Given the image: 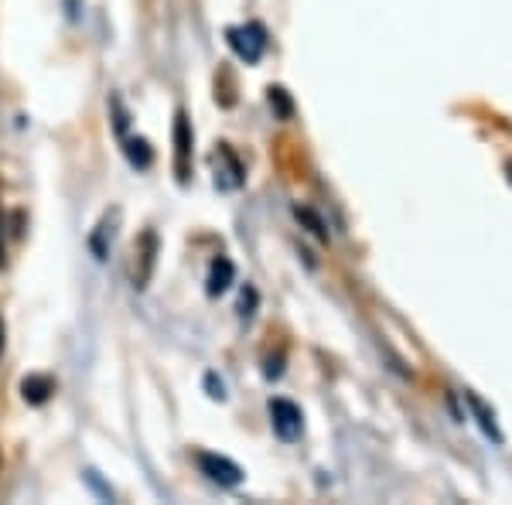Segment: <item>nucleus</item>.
I'll return each mask as SVG.
<instances>
[{
    "label": "nucleus",
    "mask_w": 512,
    "mask_h": 505,
    "mask_svg": "<svg viewBox=\"0 0 512 505\" xmlns=\"http://www.w3.org/2000/svg\"><path fill=\"white\" fill-rule=\"evenodd\" d=\"M154 267H158V233L154 229H144L134 239V260H130V280H134L137 291H144L154 277Z\"/></svg>",
    "instance_id": "f257e3e1"
},
{
    "label": "nucleus",
    "mask_w": 512,
    "mask_h": 505,
    "mask_svg": "<svg viewBox=\"0 0 512 505\" xmlns=\"http://www.w3.org/2000/svg\"><path fill=\"white\" fill-rule=\"evenodd\" d=\"M192 120H188L185 110L175 113V178L181 185H188V178H192Z\"/></svg>",
    "instance_id": "f03ea898"
},
{
    "label": "nucleus",
    "mask_w": 512,
    "mask_h": 505,
    "mask_svg": "<svg viewBox=\"0 0 512 505\" xmlns=\"http://www.w3.org/2000/svg\"><path fill=\"white\" fill-rule=\"evenodd\" d=\"M195 461H198V468H202V475L209 478V482L222 485V488H236L239 482H243V468H239L236 461L222 458V454H209V451H202Z\"/></svg>",
    "instance_id": "7ed1b4c3"
},
{
    "label": "nucleus",
    "mask_w": 512,
    "mask_h": 505,
    "mask_svg": "<svg viewBox=\"0 0 512 505\" xmlns=\"http://www.w3.org/2000/svg\"><path fill=\"white\" fill-rule=\"evenodd\" d=\"M229 45L239 59L246 62H260L263 48H267V38H263L260 24H246V28H229Z\"/></svg>",
    "instance_id": "20e7f679"
},
{
    "label": "nucleus",
    "mask_w": 512,
    "mask_h": 505,
    "mask_svg": "<svg viewBox=\"0 0 512 505\" xmlns=\"http://www.w3.org/2000/svg\"><path fill=\"white\" fill-rule=\"evenodd\" d=\"M270 420H274V430L280 441H297L304 430V417L301 410L294 407L291 400H274L270 403Z\"/></svg>",
    "instance_id": "39448f33"
},
{
    "label": "nucleus",
    "mask_w": 512,
    "mask_h": 505,
    "mask_svg": "<svg viewBox=\"0 0 512 505\" xmlns=\"http://www.w3.org/2000/svg\"><path fill=\"white\" fill-rule=\"evenodd\" d=\"M212 164H216V185L233 192V188L243 185V164H239L236 151L229 144H219L216 154H212Z\"/></svg>",
    "instance_id": "423d86ee"
},
{
    "label": "nucleus",
    "mask_w": 512,
    "mask_h": 505,
    "mask_svg": "<svg viewBox=\"0 0 512 505\" xmlns=\"http://www.w3.org/2000/svg\"><path fill=\"white\" fill-rule=\"evenodd\" d=\"M233 277H236V267L226 260V256H219L216 263H212V270H209V297H219V294H226L229 287H233Z\"/></svg>",
    "instance_id": "0eeeda50"
},
{
    "label": "nucleus",
    "mask_w": 512,
    "mask_h": 505,
    "mask_svg": "<svg viewBox=\"0 0 512 505\" xmlns=\"http://www.w3.org/2000/svg\"><path fill=\"white\" fill-rule=\"evenodd\" d=\"M52 393H55L52 376H28V379L21 383V396H24L28 403H35V407H41V403H45Z\"/></svg>",
    "instance_id": "6e6552de"
},
{
    "label": "nucleus",
    "mask_w": 512,
    "mask_h": 505,
    "mask_svg": "<svg viewBox=\"0 0 512 505\" xmlns=\"http://www.w3.org/2000/svg\"><path fill=\"white\" fill-rule=\"evenodd\" d=\"M465 400L472 403V410H475V417H478V424H482V430H485V434H489L492 441H499V444H502V434H499V427H495V413H489V410H485V403L478 400L475 393H465Z\"/></svg>",
    "instance_id": "1a4fd4ad"
},
{
    "label": "nucleus",
    "mask_w": 512,
    "mask_h": 505,
    "mask_svg": "<svg viewBox=\"0 0 512 505\" xmlns=\"http://www.w3.org/2000/svg\"><path fill=\"white\" fill-rule=\"evenodd\" d=\"M127 157L137 164V168H147V164L154 161L151 147H147V140H127Z\"/></svg>",
    "instance_id": "9d476101"
},
{
    "label": "nucleus",
    "mask_w": 512,
    "mask_h": 505,
    "mask_svg": "<svg viewBox=\"0 0 512 505\" xmlns=\"http://www.w3.org/2000/svg\"><path fill=\"white\" fill-rule=\"evenodd\" d=\"M294 215H297V219H301V222H304V226H308V229H311V233H315L318 239H328V233H325V226H321V219H318V215H315V212H311V209H294Z\"/></svg>",
    "instance_id": "9b49d317"
},
{
    "label": "nucleus",
    "mask_w": 512,
    "mask_h": 505,
    "mask_svg": "<svg viewBox=\"0 0 512 505\" xmlns=\"http://www.w3.org/2000/svg\"><path fill=\"white\" fill-rule=\"evenodd\" d=\"M270 106H277L280 117H291V99H287V93L280 86H270Z\"/></svg>",
    "instance_id": "f8f14e48"
},
{
    "label": "nucleus",
    "mask_w": 512,
    "mask_h": 505,
    "mask_svg": "<svg viewBox=\"0 0 512 505\" xmlns=\"http://www.w3.org/2000/svg\"><path fill=\"white\" fill-rule=\"evenodd\" d=\"M253 308H256V291L246 287L243 297H239V318H253Z\"/></svg>",
    "instance_id": "ddd939ff"
},
{
    "label": "nucleus",
    "mask_w": 512,
    "mask_h": 505,
    "mask_svg": "<svg viewBox=\"0 0 512 505\" xmlns=\"http://www.w3.org/2000/svg\"><path fill=\"white\" fill-rule=\"evenodd\" d=\"M65 7H69V18H76L79 14V0H65Z\"/></svg>",
    "instance_id": "4468645a"
},
{
    "label": "nucleus",
    "mask_w": 512,
    "mask_h": 505,
    "mask_svg": "<svg viewBox=\"0 0 512 505\" xmlns=\"http://www.w3.org/2000/svg\"><path fill=\"white\" fill-rule=\"evenodd\" d=\"M0 349H4V325H0Z\"/></svg>",
    "instance_id": "2eb2a0df"
},
{
    "label": "nucleus",
    "mask_w": 512,
    "mask_h": 505,
    "mask_svg": "<svg viewBox=\"0 0 512 505\" xmlns=\"http://www.w3.org/2000/svg\"><path fill=\"white\" fill-rule=\"evenodd\" d=\"M0 260H4V253H0Z\"/></svg>",
    "instance_id": "dca6fc26"
}]
</instances>
